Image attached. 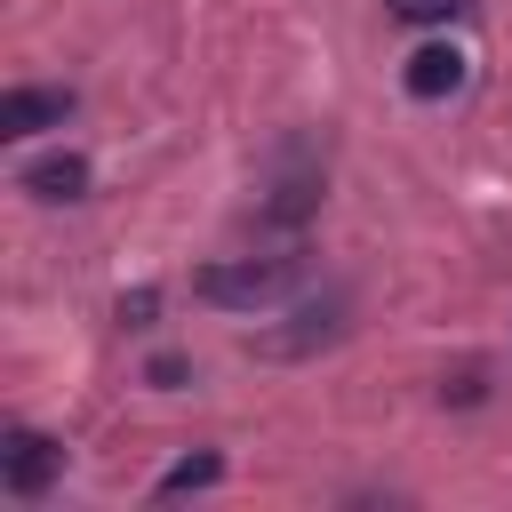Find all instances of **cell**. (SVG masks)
Segmentation results:
<instances>
[{
    "label": "cell",
    "instance_id": "cell-4",
    "mask_svg": "<svg viewBox=\"0 0 512 512\" xmlns=\"http://www.w3.org/2000/svg\"><path fill=\"white\" fill-rule=\"evenodd\" d=\"M72 120V88H8L0 96V136H40Z\"/></svg>",
    "mask_w": 512,
    "mask_h": 512
},
{
    "label": "cell",
    "instance_id": "cell-8",
    "mask_svg": "<svg viewBox=\"0 0 512 512\" xmlns=\"http://www.w3.org/2000/svg\"><path fill=\"white\" fill-rule=\"evenodd\" d=\"M224 480V456L208 448V456H184V464H168L160 480H152V496H192V488H216Z\"/></svg>",
    "mask_w": 512,
    "mask_h": 512
},
{
    "label": "cell",
    "instance_id": "cell-7",
    "mask_svg": "<svg viewBox=\"0 0 512 512\" xmlns=\"http://www.w3.org/2000/svg\"><path fill=\"white\" fill-rule=\"evenodd\" d=\"M312 208H320V176H312V168H296V176H280V184H272L264 224H304Z\"/></svg>",
    "mask_w": 512,
    "mask_h": 512
},
{
    "label": "cell",
    "instance_id": "cell-10",
    "mask_svg": "<svg viewBox=\"0 0 512 512\" xmlns=\"http://www.w3.org/2000/svg\"><path fill=\"white\" fill-rule=\"evenodd\" d=\"M152 312H160V288H128L120 296V328H152Z\"/></svg>",
    "mask_w": 512,
    "mask_h": 512
},
{
    "label": "cell",
    "instance_id": "cell-2",
    "mask_svg": "<svg viewBox=\"0 0 512 512\" xmlns=\"http://www.w3.org/2000/svg\"><path fill=\"white\" fill-rule=\"evenodd\" d=\"M0 480H8V496H48L56 480H64V448L48 440V432H32V424H16L8 440H0Z\"/></svg>",
    "mask_w": 512,
    "mask_h": 512
},
{
    "label": "cell",
    "instance_id": "cell-5",
    "mask_svg": "<svg viewBox=\"0 0 512 512\" xmlns=\"http://www.w3.org/2000/svg\"><path fill=\"white\" fill-rule=\"evenodd\" d=\"M16 184H24L32 200H48V208H56V200H80V192H88V160H80V152H40Z\"/></svg>",
    "mask_w": 512,
    "mask_h": 512
},
{
    "label": "cell",
    "instance_id": "cell-3",
    "mask_svg": "<svg viewBox=\"0 0 512 512\" xmlns=\"http://www.w3.org/2000/svg\"><path fill=\"white\" fill-rule=\"evenodd\" d=\"M400 88H408L416 104H440V96H456V88H464V48H456V40H424V48L400 64Z\"/></svg>",
    "mask_w": 512,
    "mask_h": 512
},
{
    "label": "cell",
    "instance_id": "cell-9",
    "mask_svg": "<svg viewBox=\"0 0 512 512\" xmlns=\"http://www.w3.org/2000/svg\"><path fill=\"white\" fill-rule=\"evenodd\" d=\"M400 24H448V16H464L472 0H384Z\"/></svg>",
    "mask_w": 512,
    "mask_h": 512
},
{
    "label": "cell",
    "instance_id": "cell-6",
    "mask_svg": "<svg viewBox=\"0 0 512 512\" xmlns=\"http://www.w3.org/2000/svg\"><path fill=\"white\" fill-rule=\"evenodd\" d=\"M344 336V304H312L304 312V328H288V336H256V352H272V360H296V352H312V344H336Z\"/></svg>",
    "mask_w": 512,
    "mask_h": 512
},
{
    "label": "cell",
    "instance_id": "cell-11",
    "mask_svg": "<svg viewBox=\"0 0 512 512\" xmlns=\"http://www.w3.org/2000/svg\"><path fill=\"white\" fill-rule=\"evenodd\" d=\"M440 400H456V408H472V400H488V376H480V368H456V376L440 384Z\"/></svg>",
    "mask_w": 512,
    "mask_h": 512
},
{
    "label": "cell",
    "instance_id": "cell-12",
    "mask_svg": "<svg viewBox=\"0 0 512 512\" xmlns=\"http://www.w3.org/2000/svg\"><path fill=\"white\" fill-rule=\"evenodd\" d=\"M144 384H160V392H168V384H184V360H176V352H160V360L144 368Z\"/></svg>",
    "mask_w": 512,
    "mask_h": 512
},
{
    "label": "cell",
    "instance_id": "cell-1",
    "mask_svg": "<svg viewBox=\"0 0 512 512\" xmlns=\"http://www.w3.org/2000/svg\"><path fill=\"white\" fill-rule=\"evenodd\" d=\"M304 256H224V264H200L192 272V296L200 304H224V312H264L296 288Z\"/></svg>",
    "mask_w": 512,
    "mask_h": 512
}]
</instances>
